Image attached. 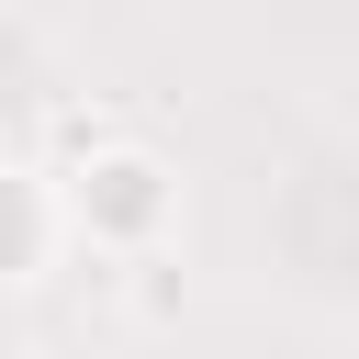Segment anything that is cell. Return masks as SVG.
<instances>
[{"label":"cell","instance_id":"cell-2","mask_svg":"<svg viewBox=\"0 0 359 359\" xmlns=\"http://www.w3.org/2000/svg\"><path fill=\"white\" fill-rule=\"evenodd\" d=\"M45 224H56V202H45L34 180H0V292H11V280H34Z\"/></svg>","mask_w":359,"mask_h":359},{"label":"cell","instance_id":"cell-1","mask_svg":"<svg viewBox=\"0 0 359 359\" xmlns=\"http://www.w3.org/2000/svg\"><path fill=\"white\" fill-rule=\"evenodd\" d=\"M56 213H67L90 247H123V258H146V247L180 224V168H168L157 146H135V135H90V157L67 168Z\"/></svg>","mask_w":359,"mask_h":359}]
</instances>
